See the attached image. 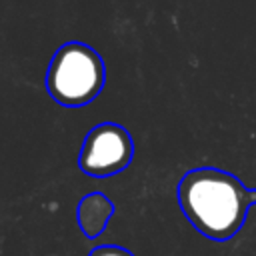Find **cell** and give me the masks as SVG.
Instances as JSON below:
<instances>
[{"instance_id":"6da1fadb","label":"cell","mask_w":256,"mask_h":256,"mask_svg":"<svg viewBox=\"0 0 256 256\" xmlns=\"http://www.w3.org/2000/svg\"><path fill=\"white\" fill-rule=\"evenodd\" d=\"M178 204L202 236L226 242L244 226L256 204V188H246L240 178L220 168H192L178 182Z\"/></svg>"},{"instance_id":"7a4b0ae2","label":"cell","mask_w":256,"mask_h":256,"mask_svg":"<svg viewBox=\"0 0 256 256\" xmlns=\"http://www.w3.org/2000/svg\"><path fill=\"white\" fill-rule=\"evenodd\" d=\"M106 66L100 54L84 42L62 44L50 60L46 90L62 106L90 104L104 88Z\"/></svg>"},{"instance_id":"3957f363","label":"cell","mask_w":256,"mask_h":256,"mask_svg":"<svg viewBox=\"0 0 256 256\" xmlns=\"http://www.w3.org/2000/svg\"><path fill=\"white\" fill-rule=\"evenodd\" d=\"M134 158V140L130 132L116 122L94 126L80 148L78 166L92 178H108L122 172Z\"/></svg>"},{"instance_id":"277c9868","label":"cell","mask_w":256,"mask_h":256,"mask_svg":"<svg viewBox=\"0 0 256 256\" xmlns=\"http://www.w3.org/2000/svg\"><path fill=\"white\" fill-rule=\"evenodd\" d=\"M114 204L112 200L102 192H90L86 194L76 208V220L86 238H98L110 218L114 216Z\"/></svg>"},{"instance_id":"5b68a950","label":"cell","mask_w":256,"mask_h":256,"mask_svg":"<svg viewBox=\"0 0 256 256\" xmlns=\"http://www.w3.org/2000/svg\"><path fill=\"white\" fill-rule=\"evenodd\" d=\"M88 256H134V254L128 248H122L116 244H100V246L92 248Z\"/></svg>"}]
</instances>
